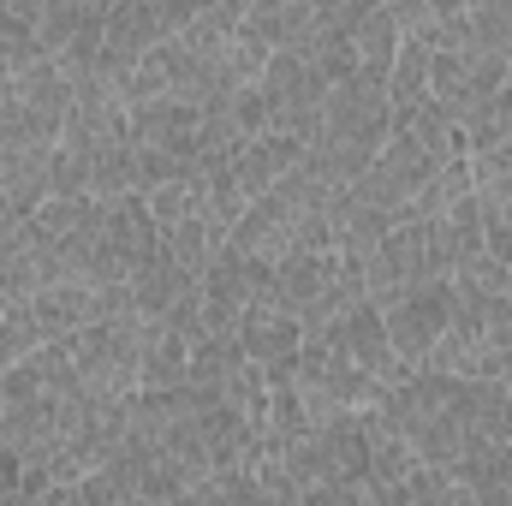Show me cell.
Here are the masks:
<instances>
[{
	"mask_svg": "<svg viewBox=\"0 0 512 506\" xmlns=\"http://www.w3.org/2000/svg\"><path fill=\"white\" fill-rule=\"evenodd\" d=\"M393 54H399V18L393 6H370L358 36H352V60H358V78L387 90V72H393Z\"/></svg>",
	"mask_w": 512,
	"mask_h": 506,
	"instance_id": "ac0fdd59",
	"label": "cell"
},
{
	"mask_svg": "<svg viewBox=\"0 0 512 506\" xmlns=\"http://www.w3.org/2000/svg\"><path fill=\"white\" fill-rule=\"evenodd\" d=\"M316 30V6L310 0H262L245 12V42H256L262 54H280V48H304Z\"/></svg>",
	"mask_w": 512,
	"mask_h": 506,
	"instance_id": "7c38bea8",
	"label": "cell"
},
{
	"mask_svg": "<svg viewBox=\"0 0 512 506\" xmlns=\"http://www.w3.org/2000/svg\"><path fill=\"white\" fill-rule=\"evenodd\" d=\"M340 256H286L274 274H268V292H262V304H274V310H286L298 328H304V316L334 292V280H340Z\"/></svg>",
	"mask_w": 512,
	"mask_h": 506,
	"instance_id": "52a82bcc",
	"label": "cell"
},
{
	"mask_svg": "<svg viewBox=\"0 0 512 506\" xmlns=\"http://www.w3.org/2000/svg\"><path fill=\"white\" fill-rule=\"evenodd\" d=\"M304 167V143L298 137H280V131H262L251 137L239 155H233V179H239V197L245 203H262L286 173H298Z\"/></svg>",
	"mask_w": 512,
	"mask_h": 506,
	"instance_id": "9c48e42d",
	"label": "cell"
},
{
	"mask_svg": "<svg viewBox=\"0 0 512 506\" xmlns=\"http://www.w3.org/2000/svg\"><path fill=\"white\" fill-rule=\"evenodd\" d=\"M36 18H42V0H0V78H18L36 60H48Z\"/></svg>",
	"mask_w": 512,
	"mask_h": 506,
	"instance_id": "9a60e30c",
	"label": "cell"
},
{
	"mask_svg": "<svg viewBox=\"0 0 512 506\" xmlns=\"http://www.w3.org/2000/svg\"><path fill=\"white\" fill-rule=\"evenodd\" d=\"M245 364H251V358H245V340H239V334H197V340H191V364H185V387L221 399V387L239 376Z\"/></svg>",
	"mask_w": 512,
	"mask_h": 506,
	"instance_id": "e0dca14e",
	"label": "cell"
},
{
	"mask_svg": "<svg viewBox=\"0 0 512 506\" xmlns=\"http://www.w3.org/2000/svg\"><path fill=\"white\" fill-rule=\"evenodd\" d=\"M18 84V102H24V120L42 143H60V126L72 114V78L60 72V60H36L30 72L12 78Z\"/></svg>",
	"mask_w": 512,
	"mask_h": 506,
	"instance_id": "30bf717a",
	"label": "cell"
},
{
	"mask_svg": "<svg viewBox=\"0 0 512 506\" xmlns=\"http://www.w3.org/2000/svg\"><path fill=\"white\" fill-rule=\"evenodd\" d=\"M382 417L393 423V435L405 441V453L423 465V471H459L465 453L477 447V381L459 376H411L399 381L382 399Z\"/></svg>",
	"mask_w": 512,
	"mask_h": 506,
	"instance_id": "6da1fadb",
	"label": "cell"
},
{
	"mask_svg": "<svg viewBox=\"0 0 512 506\" xmlns=\"http://www.w3.org/2000/svg\"><path fill=\"white\" fill-rule=\"evenodd\" d=\"M447 310H453V280L411 286V292H399L382 310L387 346H393V358L405 364V376H417V370L435 358V346L447 340Z\"/></svg>",
	"mask_w": 512,
	"mask_h": 506,
	"instance_id": "3957f363",
	"label": "cell"
},
{
	"mask_svg": "<svg viewBox=\"0 0 512 506\" xmlns=\"http://www.w3.org/2000/svg\"><path fill=\"white\" fill-rule=\"evenodd\" d=\"M316 137H358V143H387L393 137V108H387V90L364 84V78H346L328 90L322 102V126Z\"/></svg>",
	"mask_w": 512,
	"mask_h": 506,
	"instance_id": "8992f818",
	"label": "cell"
},
{
	"mask_svg": "<svg viewBox=\"0 0 512 506\" xmlns=\"http://www.w3.org/2000/svg\"><path fill=\"white\" fill-rule=\"evenodd\" d=\"M78 387L96 399V405H120L137 393V370H143V322L137 316H114V322H90L84 334L60 340Z\"/></svg>",
	"mask_w": 512,
	"mask_h": 506,
	"instance_id": "7a4b0ae2",
	"label": "cell"
},
{
	"mask_svg": "<svg viewBox=\"0 0 512 506\" xmlns=\"http://www.w3.org/2000/svg\"><path fill=\"white\" fill-rule=\"evenodd\" d=\"M310 340H322L334 358H346L352 370H364V376H376L382 387H399V381H411L405 376V364L393 358V346H387V322H382V310L370 304V298H358L352 310H340L322 334H310Z\"/></svg>",
	"mask_w": 512,
	"mask_h": 506,
	"instance_id": "5b68a950",
	"label": "cell"
},
{
	"mask_svg": "<svg viewBox=\"0 0 512 506\" xmlns=\"http://www.w3.org/2000/svg\"><path fill=\"white\" fill-rule=\"evenodd\" d=\"M393 131H405V137H411V143H417V149H423L435 167H447V161H465V137H459V126H453V120H447L435 102H423L411 120H399Z\"/></svg>",
	"mask_w": 512,
	"mask_h": 506,
	"instance_id": "ffe728a7",
	"label": "cell"
},
{
	"mask_svg": "<svg viewBox=\"0 0 512 506\" xmlns=\"http://www.w3.org/2000/svg\"><path fill=\"white\" fill-rule=\"evenodd\" d=\"M30 310H36V322H42V334H48V340H72V334H84L90 322H102L96 286H84V280H66V286L36 292V298H30Z\"/></svg>",
	"mask_w": 512,
	"mask_h": 506,
	"instance_id": "4fadbf2b",
	"label": "cell"
},
{
	"mask_svg": "<svg viewBox=\"0 0 512 506\" xmlns=\"http://www.w3.org/2000/svg\"><path fill=\"white\" fill-rule=\"evenodd\" d=\"M435 173H441V167H435V161H429L405 131H393V137L382 143V155L370 161V173H364L358 185H346V191H352L358 203H370V209H382V215L399 221V215H405L429 185H435Z\"/></svg>",
	"mask_w": 512,
	"mask_h": 506,
	"instance_id": "277c9868",
	"label": "cell"
},
{
	"mask_svg": "<svg viewBox=\"0 0 512 506\" xmlns=\"http://www.w3.org/2000/svg\"><path fill=\"white\" fill-rule=\"evenodd\" d=\"M24 137H36L30 120H24V102H18V84L12 78H0V143H24ZM42 143V137H36Z\"/></svg>",
	"mask_w": 512,
	"mask_h": 506,
	"instance_id": "7402d4cb",
	"label": "cell"
},
{
	"mask_svg": "<svg viewBox=\"0 0 512 506\" xmlns=\"http://www.w3.org/2000/svg\"><path fill=\"white\" fill-rule=\"evenodd\" d=\"M185 364H191V340H179L161 322H143V370H137V393H173L185 387Z\"/></svg>",
	"mask_w": 512,
	"mask_h": 506,
	"instance_id": "2e32d148",
	"label": "cell"
},
{
	"mask_svg": "<svg viewBox=\"0 0 512 506\" xmlns=\"http://www.w3.org/2000/svg\"><path fill=\"white\" fill-rule=\"evenodd\" d=\"M429 66H435V42H429V30L399 36L393 72H387V108H393V126L411 120V114L429 102Z\"/></svg>",
	"mask_w": 512,
	"mask_h": 506,
	"instance_id": "8fae6325",
	"label": "cell"
},
{
	"mask_svg": "<svg viewBox=\"0 0 512 506\" xmlns=\"http://www.w3.org/2000/svg\"><path fill=\"white\" fill-rule=\"evenodd\" d=\"M191 286H197V280H191V274H185L167 251H161L155 262H143V268L131 274V316H137V322H161V316L191 292Z\"/></svg>",
	"mask_w": 512,
	"mask_h": 506,
	"instance_id": "5bb4252c",
	"label": "cell"
},
{
	"mask_svg": "<svg viewBox=\"0 0 512 506\" xmlns=\"http://www.w3.org/2000/svg\"><path fill=\"white\" fill-rule=\"evenodd\" d=\"M6 310H12V298H6V292H0V322H6Z\"/></svg>",
	"mask_w": 512,
	"mask_h": 506,
	"instance_id": "cb8c5ba5",
	"label": "cell"
},
{
	"mask_svg": "<svg viewBox=\"0 0 512 506\" xmlns=\"http://www.w3.org/2000/svg\"><path fill=\"white\" fill-rule=\"evenodd\" d=\"M465 161H489V155H512V84L495 90L471 120H465Z\"/></svg>",
	"mask_w": 512,
	"mask_h": 506,
	"instance_id": "d6986e66",
	"label": "cell"
},
{
	"mask_svg": "<svg viewBox=\"0 0 512 506\" xmlns=\"http://www.w3.org/2000/svg\"><path fill=\"white\" fill-rule=\"evenodd\" d=\"M42 346H48V334H42L36 310H30V304H12V310H6V322H0V376H6V370H18L24 358H36Z\"/></svg>",
	"mask_w": 512,
	"mask_h": 506,
	"instance_id": "44dd1931",
	"label": "cell"
},
{
	"mask_svg": "<svg viewBox=\"0 0 512 506\" xmlns=\"http://www.w3.org/2000/svg\"><path fill=\"white\" fill-rule=\"evenodd\" d=\"M48 167H54V143H0V203L12 221H30L48 203Z\"/></svg>",
	"mask_w": 512,
	"mask_h": 506,
	"instance_id": "ba28073f",
	"label": "cell"
},
{
	"mask_svg": "<svg viewBox=\"0 0 512 506\" xmlns=\"http://www.w3.org/2000/svg\"><path fill=\"white\" fill-rule=\"evenodd\" d=\"M298 506H364V477H346V483H316L304 489Z\"/></svg>",
	"mask_w": 512,
	"mask_h": 506,
	"instance_id": "603a6c76",
	"label": "cell"
}]
</instances>
